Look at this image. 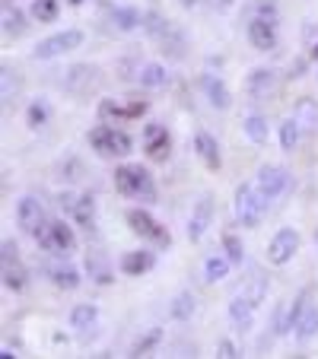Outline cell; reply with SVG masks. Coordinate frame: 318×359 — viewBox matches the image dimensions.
I'll use <instances>...</instances> for the list:
<instances>
[{"label":"cell","instance_id":"obj_1","mask_svg":"<svg viewBox=\"0 0 318 359\" xmlns=\"http://www.w3.org/2000/svg\"><path fill=\"white\" fill-rule=\"evenodd\" d=\"M115 188L124 197H137V201H153L156 197V184L143 165H121L115 169Z\"/></svg>","mask_w":318,"mask_h":359},{"label":"cell","instance_id":"obj_2","mask_svg":"<svg viewBox=\"0 0 318 359\" xmlns=\"http://www.w3.org/2000/svg\"><path fill=\"white\" fill-rule=\"evenodd\" d=\"M267 210V197L261 194L258 184H239L236 188V219L245 229H255Z\"/></svg>","mask_w":318,"mask_h":359},{"label":"cell","instance_id":"obj_3","mask_svg":"<svg viewBox=\"0 0 318 359\" xmlns=\"http://www.w3.org/2000/svg\"><path fill=\"white\" fill-rule=\"evenodd\" d=\"M89 143H93V149L102 153V156H128L131 149H134V140L124 130L112 128L109 121L89 130Z\"/></svg>","mask_w":318,"mask_h":359},{"label":"cell","instance_id":"obj_4","mask_svg":"<svg viewBox=\"0 0 318 359\" xmlns=\"http://www.w3.org/2000/svg\"><path fill=\"white\" fill-rule=\"evenodd\" d=\"M35 242H39V248H45V251L67 255V251H74L77 238H74V229H70L64 219H45V223L39 226V232H35Z\"/></svg>","mask_w":318,"mask_h":359},{"label":"cell","instance_id":"obj_5","mask_svg":"<svg viewBox=\"0 0 318 359\" xmlns=\"http://www.w3.org/2000/svg\"><path fill=\"white\" fill-rule=\"evenodd\" d=\"M147 102L143 99H102L99 102V118L109 124H128L147 115Z\"/></svg>","mask_w":318,"mask_h":359},{"label":"cell","instance_id":"obj_6","mask_svg":"<svg viewBox=\"0 0 318 359\" xmlns=\"http://www.w3.org/2000/svg\"><path fill=\"white\" fill-rule=\"evenodd\" d=\"M80 45H83V32L80 29H67V32H58V35H51V39L39 41L35 51H32V57L35 61H51V57H61V55H67V51H74V48H80Z\"/></svg>","mask_w":318,"mask_h":359},{"label":"cell","instance_id":"obj_7","mask_svg":"<svg viewBox=\"0 0 318 359\" xmlns=\"http://www.w3.org/2000/svg\"><path fill=\"white\" fill-rule=\"evenodd\" d=\"M128 223H131V229L137 232V236H143V238H150L153 245H159V248H169L172 245V236H169V229H166L159 219H153L147 210H128Z\"/></svg>","mask_w":318,"mask_h":359},{"label":"cell","instance_id":"obj_8","mask_svg":"<svg viewBox=\"0 0 318 359\" xmlns=\"http://www.w3.org/2000/svg\"><path fill=\"white\" fill-rule=\"evenodd\" d=\"M290 182L293 178L284 165H261V169H258V188H261V194L267 197V201H277L280 194H286Z\"/></svg>","mask_w":318,"mask_h":359},{"label":"cell","instance_id":"obj_9","mask_svg":"<svg viewBox=\"0 0 318 359\" xmlns=\"http://www.w3.org/2000/svg\"><path fill=\"white\" fill-rule=\"evenodd\" d=\"M251 48L255 51H274L277 48V22L264 20V16H249V26H245Z\"/></svg>","mask_w":318,"mask_h":359},{"label":"cell","instance_id":"obj_10","mask_svg":"<svg viewBox=\"0 0 318 359\" xmlns=\"http://www.w3.org/2000/svg\"><path fill=\"white\" fill-rule=\"evenodd\" d=\"M299 251V232L296 229H280L277 236L271 238V245H267V261L277 267L290 264L293 255Z\"/></svg>","mask_w":318,"mask_h":359},{"label":"cell","instance_id":"obj_11","mask_svg":"<svg viewBox=\"0 0 318 359\" xmlns=\"http://www.w3.org/2000/svg\"><path fill=\"white\" fill-rule=\"evenodd\" d=\"M169 147H172V140L163 124H147L143 128V149H147V156L153 163H166L169 159Z\"/></svg>","mask_w":318,"mask_h":359},{"label":"cell","instance_id":"obj_12","mask_svg":"<svg viewBox=\"0 0 318 359\" xmlns=\"http://www.w3.org/2000/svg\"><path fill=\"white\" fill-rule=\"evenodd\" d=\"M245 93L255 102L271 99V95L277 93V74H274L271 67H255L249 74V80H245Z\"/></svg>","mask_w":318,"mask_h":359},{"label":"cell","instance_id":"obj_13","mask_svg":"<svg viewBox=\"0 0 318 359\" xmlns=\"http://www.w3.org/2000/svg\"><path fill=\"white\" fill-rule=\"evenodd\" d=\"M64 86H67V93H74V95H89V89L99 86V70L89 67V64H77V67L67 70Z\"/></svg>","mask_w":318,"mask_h":359},{"label":"cell","instance_id":"obj_14","mask_svg":"<svg viewBox=\"0 0 318 359\" xmlns=\"http://www.w3.org/2000/svg\"><path fill=\"white\" fill-rule=\"evenodd\" d=\"M45 223V210H41V203L35 201V197H22L20 203H16V226H20L22 232H39V226Z\"/></svg>","mask_w":318,"mask_h":359},{"label":"cell","instance_id":"obj_15","mask_svg":"<svg viewBox=\"0 0 318 359\" xmlns=\"http://www.w3.org/2000/svg\"><path fill=\"white\" fill-rule=\"evenodd\" d=\"M210 217H213V201H210V197H201L197 207L191 210V219H188V238L191 242H201L204 238V232H207V226H210Z\"/></svg>","mask_w":318,"mask_h":359},{"label":"cell","instance_id":"obj_16","mask_svg":"<svg viewBox=\"0 0 318 359\" xmlns=\"http://www.w3.org/2000/svg\"><path fill=\"white\" fill-rule=\"evenodd\" d=\"M255 309L258 305L251 302L245 292H239V296L230 302V321L239 327V331H249V327L255 325Z\"/></svg>","mask_w":318,"mask_h":359},{"label":"cell","instance_id":"obj_17","mask_svg":"<svg viewBox=\"0 0 318 359\" xmlns=\"http://www.w3.org/2000/svg\"><path fill=\"white\" fill-rule=\"evenodd\" d=\"M194 149H197V156H201V163L207 165L210 172L220 169V163H223V159H220V143L213 140L207 130H201V134L194 137Z\"/></svg>","mask_w":318,"mask_h":359},{"label":"cell","instance_id":"obj_18","mask_svg":"<svg viewBox=\"0 0 318 359\" xmlns=\"http://www.w3.org/2000/svg\"><path fill=\"white\" fill-rule=\"evenodd\" d=\"M204 93H207V102L213 105V109H220V111H226L232 105V93L226 89V83L220 80V76H204Z\"/></svg>","mask_w":318,"mask_h":359},{"label":"cell","instance_id":"obj_19","mask_svg":"<svg viewBox=\"0 0 318 359\" xmlns=\"http://www.w3.org/2000/svg\"><path fill=\"white\" fill-rule=\"evenodd\" d=\"M70 217H74L77 226H83L86 232L95 229V197L93 194H80L74 201V210H70Z\"/></svg>","mask_w":318,"mask_h":359},{"label":"cell","instance_id":"obj_20","mask_svg":"<svg viewBox=\"0 0 318 359\" xmlns=\"http://www.w3.org/2000/svg\"><path fill=\"white\" fill-rule=\"evenodd\" d=\"M153 264H156L153 251H128L121 258V271L128 273V277H143Z\"/></svg>","mask_w":318,"mask_h":359},{"label":"cell","instance_id":"obj_21","mask_svg":"<svg viewBox=\"0 0 318 359\" xmlns=\"http://www.w3.org/2000/svg\"><path fill=\"white\" fill-rule=\"evenodd\" d=\"M112 22L118 32H134L137 26H143V13L134 7H115L112 10Z\"/></svg>","mask_w":318,"mask_h":359},{"label":"cell","instance_id":"obj_22","mask_svg":"<svg viewBox=\"0 0 318 359\" xmlns=\"http://www.w3.org/2000/svg\"><path fill=\"white\" fill-rule=\"evenodd\" d=\"M159 45H163V51L172 57V61H182L185 57V35L178 32L175 26H166V32L159 35Z\"/></svg>","mask_w":318,"mask_h":359},{"label":"cell","instance_id":"obj_23","mask_svg":"<svg viewBox=\"0 0 318 359\" xmlns=\"http://www.w3.org/2000/svg\"><path fill=\"white\" fill-rule=\"evenodd\" d=\"M293 118L299 121V128H303V130H315V124H318V102L315 99H299L296 109H293Z\"/></svg>","mask_w":318,"mask_h":359},{"label":"cell","instance_id":"obj_24","mask_svg":"<svg viewBox=\"0 0 318 359\" xmlns=\"http://www.w3.org/2000/svg\"><path fill=\"white\" fill-rule=\"evenodd\" d=\"M137 80H140V86H147V89H163L166 80H169V74H166L163 64H143V67L137 70Z\"/></svg>","mask_w":318,"mask_h":359},{"label":"cell","instance_id":"obj_25","mask_svg":"<svg viewBox=\"0 0 318 359\" xmlns=\"http://www.w3.org/2000/svg\"><path fill=\"white\" fill-rule=\"evenodd\" d=\"M230 255H210L207 264H204V280L207 283H220V280H226V273H230Z\"/></svg>","mask_w":318,"mask_h":359},{"label":"cell","instance_id":"obj_26","mask_svg":"<svg viewBox=\"0 0 318 359\" xmlns=\"http://www.w3.org/2000/svg\"><path fill=\"white\" fill-rule=\"evenodd\" d=\"M315 334H318V305L309 302L303 318H299V325H296V340H312Z\"/></svg>","mask_w":318,"mask_h":359},{"label":"cell","instance_id":"obj_27","mask_svg":"<svg viewBox=\"0 0 318 359\" xmlns=\"http://www.w3.org/2000/svg\"><path fill=\"white\" fill-rule=\"evenodd\" d=\"M86 271H89V280L93 283H99V286H105V283H112V267H109V261L102 258V255H89L86 258Z\"/></svg>","mask_w":318,"mask_h":359},{"label":"cell","instance_id":"obj_28","mask_svg":"<svg viewBox=\"0 0 318 359\" xmlns=\"http://www.w3.org/2000/svg\"><path fill=\"white\" fill-rule=\"evenodd\" d=\"M26 121H29V128H32V130L45 128V124L51 121V105H48L45 99H35L32 105L26 109Z\"/></svg>","mask_w":318,"mask_h":359},{"label":"cell","instance_id":"obj_29","mask_svg":"<svg viewBox=\"0 0 318 359\" xmlns=\"http://www.w3.org/2000/svg\"><path fill=\"white\" fill-rule=\"evenodd\" d=\"M95 318H99V309H95V305H77L74 312H70V327L86 331V327L95 325Z\"/></svg>","mask_w":318,"mask_h":359},{"label":"cell","instance_id":"obj_30","mask_svg":"<svg viewBox=\"0 0 318 359\" xmlns=\"http://www.w3.org/2000/svg\"><path fill=\"white\" fill-rule=\"evenodd\" d=\"M194 296L191 292H178L175 299H172V305H169V312H172V318L175 321H188L191 315H194Z\"/></svg>","mask_w":318,"mask_h":359},{"label":"cell","instance_id":"obj_31","mask_svg":"<svg viewBox=\"0 0 318 359\" xmlns=\"http://www.w3.org/2000/svg\"><path fill=\"white\" fill-rule=\"evenodd\" d=\"M242 130L251 143H267V121L261 115H249L242 121Z\"/></svg>","mask_w":318,"mask_h":359},{"label":"cell","instance_id":"obj_32","mask_svg":"<svg viewBox=\"0 0 318 359\" xmlns=\"http://www.w3.org/2000/svg\"><path fill=\"white\" fill-rule=\"evenodd\" d=\"M61 4L58 0H32V20L35 22H55Z\"/></svg>","mask_w":318,"mask_h":359},{"label":"cell","instance_id":"obj_33","mask_svg":"<svg viewBox=\"0 0 318 359\" xmlns=\"http://www.w3.org/2000/svg\"><path fill=\"white\" fill-rule=\"evenodd\" d=\"M51 280H55L58 290L70 292L80 286V271H77V267H55V271H51Z\"/></svg>","mask_w":318,"mask_h":359},{"label":"cell","instance_id":"obj_34","mask_svg":"<svg viewBox=\"0 0 318 359\" xmlns=\"http://www.w3.org/2000/svg\"><path fill=\"white\" fill-rule=\"evenodd\" d=\"M4 286L13 292H20L22 286H26V271L20 267V261H13V264H4Z\"/></svg>","mask_w":318,"mask_h":359},{"label":"cell","instance_id":"obj_35","mask_svg":"<svg viewBox=\"0 0 318 359\" xmlns=\"http://www.w3.org/2000/svg\"><path fill=\"white\" fill-rule=\"evenodd\" d=\"M299 130H303V128H299L296 118H286V121L280 124V147L293 153V149H296V143H299Z\"/></svg>","mask_w":318,"mask_h":359},{"label":"cell","instance_id":"obj_36","mask_svg":"<svg viewBox=\"0 0 318 359\" xmlns=\"http://www.w3.org/2000/svg\"><path fill=\"white\" fill-rule=\"evenodd\" d=\"M4 32H7V35H22V32H26L22 13L16 7L10 10V4H4Z\"/></svg>","mask_w":318,"mask_h":359},{"label":"cell","instance_id":"obj_37","mask_svg":"<svg viewBox=\"0 0 318 359\" xmlns=\"http://www.w3.org/2000/svg\"><path fill=\"white\" fill-rule=\"evenodd\" d=\"M0 80H4V102H10L20 89V80H16V70H10V64L0 67Z\"/></svg>","mask_w":318,"mask_h":359},{"label":"cell","instance_id":"obj_38","mask_svg":"<svg viewBox=\"0 0 318 359\" xmlns=\"http://www.w3.org/2000/svg\"><path fill=\"white\" fill-rule=\"evenodd\" d=\"M223 248H226V255H230V261H232V264H242V258H245V248H242V242H239V236H232V232H226V236H223Z\"/></svg>","mask_w":318,"mask_h":359},{"label":"cell","instance_id":"obj_39","mask_svg":"<svg viewBox=\"0 0 318 359\" xmlns=\"http://www.w3.org/2000/svg\"><path fill=\"white\" fill-rule=\"evenodd\" d=\"M159 337H163V334H159V331H150L143 340H137V346H134V353H131V356H147V353L153 350L156 344H159Z\"/></svg>","mask_w":318,"mask_h":359},{"label":"cell","instance_id":"obj_40","mask_svg":"<svg viewBox=\"0 0 318 359\" xmlns=\"http://www.w3.org/2000/svg\"><path fill=\"white\" fill-rule=\"evenodd\" d=\"M264 290H267V283H264V277H255V280H251V286H249V290H245V296H249L255 305H261Z\"/></svg>","mask_w":318,"mask_h":359},{"label":"cell","instance_id":"obj_41","mask_svg":"<svg viewBox=\"0 0 318 359\" xmlns=\"http://www.w3.org/2000/svg\"><path fill=\"white\" fill-rule=\"evenodd\" d=\"M16 242H10V238H4V264H13V261H20V255H16Z\"/></svg>","mask_w":318,"mask_h":359},{"label":"cell","instance_id":"obj_42","mask_svg":"<svg viewBox=\"0 0 318 359\" xmlns=\"http://www.w3.org/2000/svg\"><path fill=\"white\" fill-rule=\"evenodd\" d=\"M217 356H223V359H236L239 353H236V346H232V340H220V346H217Z\"/></svg>","mask_w":318,"mask_h":359},{"label":"cell","instance_id":"obj_43","mask_svg":"<svg viewBox=\"0 0 318 359\" xmlns=\"http://www.w3.org/2000/svg\"><path fill=\"white\" fill-rule=\"evenodd\" d=\"M213 4V10H230L232 7V0H210Z\"/></svg>","mask_w":318,"mask_h":359},{"label":"cell","instance_id":"obj_44","mask_svg":"<svg viewBox=\"0 0 318 359\" xmlns=\"http://www.w3.org/2000/svg\"><path fill=\"white\" fill-rule=\"evenodd\" d=\"M67 4H70V7H80V4H83V0H67Z\"/></svg>","mask_w":318,"mask_h":359},{"label":"cell","instance_id":"obj_45","mask_svg":"<svg viewBox=\"0 0 318 359\" xmlns=\"http://www.w3.org/2000/svg\"><path fill=\"white\" fill-rule=\"evenodd\" d=\"M315 57H318V45H315Z\"/></svg>","mask_w":318,"mask_h":359},{"label":"cell","instance_id":"obj_46","mask_svg":"<svg viewBox=\"0 0 318 359\" xmlns=\"http://www.w3.org/2000/svg\"><path fill=\"white\" fill-rule=\"evenodd\" d=\"M315 242H318V232H315Z\"/></svg>","mask_w":318,"mask_h":359}]
</instances>
